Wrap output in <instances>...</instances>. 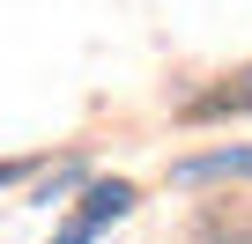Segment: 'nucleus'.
Masks as SVG:
<instances>
[{
	"label": "nucleus",
	"mask_w": 252,
	"mask_h": 244,
	"mask_svg": "<svg viewBox=\"0 0 252 244\" xmlns=\"http://www.w3.org/2000/svg\"><path fill=\"white\" fill-rule=\"evenodd\" d=\"M134 200H141V192L126 185V178H96V185H82V207L60 222V237H52V244H96L111 222L134 215Z\"/></svg>",
	"instance_id": "nucleus-1"
},
{
	"label": "nucleus",
	"mask_w": 252,
	"mask_h": 244,
	"mask_svg": "<svg viewBox=\"0 0 252 244\" xmlns=\"http://www.w3.org/2000/svg\"><path fill=\"white\" fill-rule=\"evenodd\" d=\"M178 118H186V126H208V118H252V67H237V74H222L215 89L186 96Z\"/></svg>",
	"instance_id": "nucleus-2"
},
{
	"label": "nucleus",
	"mask_w": 252,
	"mask_h": 244,
	"mask_svg": "<svg viewBox=\"0 0 252 244\" xmlns=\"http://www.w3.org/2000/svg\"><path fill=\"white\" fill-rule=\"evenodd\" d=\"M208 178H245L252 185V148H208V156L171 163V185H208Z\"/></svg>",
	"instance_id": "nucleus-3"
},
{
	"label": "nucleus",
	"mask_w": 252,
	"mask_h": 244,
	"mask_svg": "<svg viewBox=\"0 0 252 244\" xmlns=\"http://www.w3.org/2000/svg\"><path fill=\"white\" fill-rule=\"evenodd\" d=\"M200 244H252V207H208Z\"/></svg>",
	"instance_id": "nucleus-4"
}]
</instances>
